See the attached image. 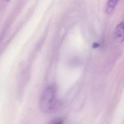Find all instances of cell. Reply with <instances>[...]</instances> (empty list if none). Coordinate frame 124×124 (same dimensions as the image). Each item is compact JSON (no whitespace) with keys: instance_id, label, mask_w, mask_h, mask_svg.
Listing matches in <instances>:
<instances>
[{"instance_id":"cell-1","label":"cell","mask_w":124,"mask_h":124,"mask_svg":"<svg viewBox=\"0 0 124 124\" xmlns=\"http://www.w3.org/2000/svg\"><path fill=\"white\" fill-rule=\"evenodd\" d=\"M56 100V89L52 86L47 87L43 92L40 100L41 110L44 112L52 111L57 105Z\"/></svg>"},{"instance_id":"cell-2","label":"cell","mask_w":124,"mask_h":124,"mask_svg":"<svg viewBox=\"0 0 124 124\" xmlns=\"http://www.w3.org/2000/svg\"><path fill=\"white\" fill-rule=\"evenodd\" d=\"M114 37L115 40L118 42L124 41V21L116 27L114 31Z\"/></svg>"},{"instance_id":"cell-3","label":"cell","mask_w":124,"mask_h":124,"mask_svg":"<svg viewBox=\"0 0 124 124\" xmlns=\"http://www.w3.org/2000/svg\"><path fill=\"white\" fill-rule=\"evenodd\" d=\"M118 0H108L106 9L107 14H111L113 12Z\"/></svg>"},{"instance_id":"cell-4","label":"cell","mask_w":124,"mask_h":124,"mask_svg":"<svg viewBox=\"0 0 124 124\" xmlns=\"http://www.w3.org/2000/svg\"><path fill=\"white\" fill-rule=\"evenodd\" d=\"M63 122L62 119L60 118H57L52 120L50 121L48 124H62Z\"/></svg>"},{"instance_id":"cell-5","label":"cell","mask_w":124,"mask_h":124,"mask_svg":"<svg viewBox=\"0 0 124 124\" xmlns=\"http://www.w3.org/2000/svg\"><path fill=\"white\" fill-rule=\"evenodd\" d=\"M7 0V1H9V0Z\"/></svg>"}]
</instances>
